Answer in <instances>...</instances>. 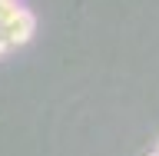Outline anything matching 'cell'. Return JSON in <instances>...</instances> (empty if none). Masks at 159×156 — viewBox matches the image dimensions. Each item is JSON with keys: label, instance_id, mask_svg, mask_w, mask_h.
I'll use <instances>...</instances> for the list:
<instances>
[{"label": "cell", "instance_id": "6da1fadb", "mask_svg": "<svg viewBox=\"0 0 159 156\" xmlns=\"http://www.w3.org/2000/svg\"><path fill=\"white\" fill-rule=\"evenodd\" d=\"M0 30H3V37H7L10 47H23V43H30V37L37 33V17H33V10L17 7L3 23H0Z\"/></svg>", "mask_w": 159, "mask_h": 156}, {"label": "cell", "instance_id": "7a4b0ae2", "mask_svg": "<svg viewBox=\"0 0 159 156\" xmlns=\"http://www.w3.org/2000/svg\"><path fill=\"white\" fill-rule=\"evenodd\" d=\"M7 50H10V43H7V37H3V30H0V57H3Z\"/></svg>", "mask_w": 159, "mask_h": 156}, {"label": "cell", "instance_id": "3957f363", "mask_svg": "<svg viewBox=\"0 0 159 156\" xmlns=\"http://www.w3.org/2000/svg\"><path fill=\"white\" fill-rule=\"evenodd\" d=\"M156 156H159V146H156Z\"/></svg>", "mask_w": 159, "mask_h": 156}, {"label": "cell", "instance_id": "277c9868", "mask_svg": "<svg viewBox=\"0 0 159 156\" xmlns=\"http://www.w3.org/2000/svg\"><path fill=\"white\" fill-rule=\"evenodd\" d=\"M149 156H156V153H149Z\"/></svg>", "mask_w": 159, "mask_h": 156}]
</instances>
